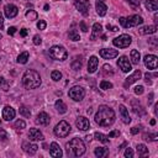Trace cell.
I'll return each instance as SVG.
<instances>
[{"mask_svg": "<svg viewBox=\"0 0 158 158\" xmlns=\"http://www.w3.org/2000/svg\"><path fill=\"white\" fill-rule=\"evenodd\" d=\"M115 118H116L115 111L111 107L106 106V105L99 106V109H98V111L95 114V122L101 127L111 126L115 122Z\"/></svg>", "mask_w": 158, "mask_h": 158, "instance_id": "obj_1", "label": "cell"}, {"mask_svg": "<svg viewBox=\"0 0 158 158\" xmlns=\"http://www.w3.org/2000/svg\"><path fill=\"white\" fill-rule=\"evenodd\" d=\"M41 77L33 69H27L22 75V84L26 89H36L41 85Z\"/></svg>", "mask_w": 158, "mask_h": 158, "instance_id": "obj_2", "label": "cell"}, {"mask_svg": "<svg viewBox=\"0 0 158 158\" xmlns=\"http://www.w3.org/2000/svg\"><path fill=\"white\" fill-rule=\"evenodd\" d=\"M67 152L70 156L80 157V156H83L85 153V144H84V142L80 138L75 137V138L70 139L67 143Z\"/></svg>", "mask_w": 158, "mask_h": 158, "instance_id": "obj_3", "label": "cell"}, {"mask_svg": "<svg viewBox=\"0 0 158 158\" xmlns=\"http://www.w3.org/2000/svg\"><path fill=\"white\" fill-rule=\"evenodd\" d=\"M120 23L122 27L125 28H128V27H135V26H138L143 22V19L138 15H132V16H128L127 19L126 17H120Z\"/></svg>", "mask_w": 158, "mask_h": 158, "instance_id": "obj_4", "label": "cell"}, {"mask_svg": "<svg viewBox=\"0 0 158 158\" xmlns=\"http://www.w3.org/2000/svg\"><path fill=\"white\" fill-rule=\"evenodd\" d=\"M49 56L56 60H65L68 57V52L62 46H52L49 48Z\"/></svg>", "mask_w": 158, "mask_h": 158, "instance_id": "obj_5", "label": "cell"}, {"mask_svg": "<svg viewBox=\"0 0 158 158\" xmlns=\"http://www.w3.org/2000/svg\"><path fill=\"white\" fill-rule=\"evenodd\" d=\"M70 125L67 122V121H64V120H62V121H59L57 125H56V127H54V135L57 136V137H67L68 135H69V132H70Z\"/></svg>", "mask_w": 158, "mask_h": 158, "instance_id": "obj_6", "label": "cell"}, {"mask_svg": "<svg viewBox=\"0 0 158 158\" xmlns=\"http://www.w3.org/2000/svg\"><path fill=\"white\" fill-rule=\"evenodd\" d=\"M131 42H132V37L130 35H126V33L120 35L118 37L112 40L114 46H116L118 48H126V47H128L131 44Z\"/></svg>", "mask_w": 158, "mask_h": 158, "instance_id": "obj_7", "label": "cell"}, {"mask_svg": "<svg viewBox=\"0 0 158 158\" xmlns=\"http://www.w3.org/2000/svg\"><path fill=\"white\" fill-rule=\"evenodd\" d=\"M68 95H69V98L73 99L74 101H80V100H83V98L85 96V90H84V88H81V86H79V85H74L73 88L69 89Z\"/></svg>", "mask_w": 158, "mask_h": 158, "instance_id": "obj_8", "label": "cell"}, {"mask_svg": "<svg viewBox=\"0 0 158 158\" xmlns=\"http://www.w3.org/2000/svg\"><path fill=\"white\" fill-rule=\"evenodd\" d=\"M74 6L77 7V10L81 14V15H84V16H86L88 15V12H89V7H90V2H89V0H81V1H75L74 2Z\"/></svg>", "mask_w": 158, "mask_h": 158, "instance_id": "obj_9", "label": "cell"}, {"mask_svg": "<svg viewBox=\"0 0 158 158\" xmlns=\"http://www.w3.org/2000/svg\"><path fill=\"white\" fill-rule=\"evenodd\" d=\"M117 65H118V68H120L123 73H128V72L131 70V63H130V60H128V58H127L126 56H121V57L118 58Z\"/></svg>", "mask_w": 158, "mask_h": 158, "instance_id": "obj_10", "label": "cell"}, {"mask_svg": "<svg viewBox=\"0 0 158 158\" xmlns=\"http://www.w3.org/2000/svg\"><path fill=\"white\" fill-rule=\"evenodd\" d=\"M143 60H144V65L148 69H156L157 68V62H158L157 56H154V54H147Z\"/></svg>", "mask_w": 158, "mask_h": 158, "instance_id": "obj_11", "label": "cell"}, {"mask_svg": "<svg viewBox=\"0 0 158 158\" xmlns=\"http://www.w3.org/2000/svg\"><path fill=\"white\" fill-rule=\"evenodd\" d=\"M100 56L104 59H112V58H115V57L118 56V52H117V49L104 48V49H100Z\"/></svg>", "mask_w": 158, "mask_h": 158, "instance_id": "obj_12", "label": "cell"}, {"mask_svg": "<svg viewBox=\"0 0 158 158\" xmlns=\"http://www.w3.org/2000/svg\"><path fill=\"white\" fill-rule=\"evenodd\" d=\"M75 125H77V127H78L79 130H81V131H86V130L90 128V122H89V120H88L86 117H84V116H79V117L77 118V121H75Z\"/></svg>", "mask_w": 158, "mask_h": 158, "instance_id": "obj_13", "label": "cell"}, {"mask_svg": "<svg viewBox=\"0 0 158 158\" xmlns=\"http://www.w3.org/2000/svg\"><path fill=\"white\" fill-rule=\"evenodd\" d=\"M49 154L53 157V158H60L63 156V152L59 147V144L57 142H52L51 146H49Z\"/></svg>", "mask_w": 158, "mask_h": 158, "instance_id": "obj_14", "label": "cell"}, {"mask_svg": "<svg viewBox=\"0 0 158 158\" xmlns=\"http://www.w3.org/2000/svg\"><path fill=\"white\" fill-rule=\"evenodd\" d=\"M4 12H5V16H6L7 19H12V17H15V16L17 15L19 9H17V6H15L14 4H7V5L5 6V9H4Z\"/></svg>", "mask_w": 158, "mask_h": 158, "instance_id": "obj_15", "label": "cell"}, {"mask_svg": "<svg viewBox=\"0 0 158 158\" xmlns=\"http://www.w3.org/2000/svg\"><path fill=\"white\" fill-rule=\"evenodd\" d=\"M28 138H30V141L36 142V141H43L44 137L38 128H31L28 132Z\"/></svg>", "mask_w": 158, "mask_h": 158, "instance_id": "obj_16", "label": "cell"}, {"mask_svg": "<svg viewBox=\"0 0 158 158\" xmlns=\"http://www.w3.org/2000/svg\"><path fill=\"white\" fill-rule=\"evenodd\" d=\"M15 115H16V111L11 107V106H5L4 109H2V118L4 120H6V121H11L14 117H15Z\"/></svg>", "mask_w": 158, "mask_h": 158, "instance_id": "obj_17", "label": "cell"}, {"mask_svg": "<svg viewBox=\"0 0 158 158\" xmlns=\"http://www.w3.org/2000/svg\"><path fill=\"white\" fill-rule=\"evenodd\" d=\"M141 70L139 69H137L136 72H133L128 78H126V81H125V88H127V86H130L131 84H133V83H136L139 78H141Z\"/></svg>", "mask_w": 158, "mask_h": 158, "instance_id": "obj_18", "label": "cell"}, {"mask_svg": "<svg viewBox=\"0 0 158 158\" xmlns=\"http://www.w3.org/2000/svg\"><path fill=\"white\" fill-rule=\"evenodd\" d=\"M98 65H99V60L95 56H91L89 58V62H88V72L89 73H95L96 69H98Z\"/></svg>", "mask_w": 158, "mask_h": 158, "instance_id": "obj_19", "label": "cell"}, {"mask_svg": "<svg viewBox=\"0 0 158 158\" xmlns=\"http://www.w3.org/2000/svg\"><path fill=\"white\" fill-rule=\"evenodd\" d=\"M49 121H51V118H49V116H48V114L47 112H40L38 115H37V118H36V122L37 123H40V125H43V126H47L48 123H49Z\"/></svg>", "mask_w": 158, "mask_h": 158, "instance_id": "obj_20", "label": "cell"}, {"mask_svg": "<svg viewBox=\"0 0 158 158\" xmlns=\"http://www.w3.org/2000/svg\"><path fill=\"white\" fill-rule=\"evenodd\" d=\"M22 148H23V151L27 153V154H35L36 152H37V149H38V146L37 144H35V143H28V142H23V144H22Z\"/></svg>", "mask_w": 158, "mask_h": 158, "instance_id": "obj_21", "label": "cell"}, {"mask_svg": "<svg viewBox=\"0 0 158 158\" xmlns=\"http://www.w3.org/2000/svg\"><path fill=\"white\" fill-rule=\"evenodd\" d=\"M118 110H120V115H121V118H122L123 123H130L131 122V117L128 115V110L126 109V106L120 105L118 106Z\"/></svg>", "mask_w": 158, "mask_h": 158, "instance_id": "obj_22", "label": "cell"}, {"mask_svg": "<svg viewBox=\"0 0 158 158\" xmlns=\"http://www.w3.org/2000/svg\"><path fill=\"white\" fill-rule=\"evenodd\" d=\"M95 7H96V12H98V15H99V16H105V15H106L107 6L102 2V0H96Z\"/></svg>", "mask_w": 158, "mask_h": 158, "instance_id": "obj_23", "label": "cell"}, {"mask_svg": "<svg viewBox=\"0 0 158 158\" xmlns=\"http://www.w3.org/2000/svg\"><path fill=\"white\" fill-rule=\"evenodd\" d=\"M101 31H102V26L100 25V23H94L93 25V31H91V36H90V40L91 41H94L96 37H99L100 36V33H101Z\"/></svg>", "mask_w": 158, "mask_h": 158, "instance_id": "obj_24", "label": "cell"}, {"mask_svg": "<svg viewBox=\"0 0 158 158\" xmlns=\"http://www.w3.org/2000/svg\"><path fill=\"white\" fill-rule=\"evenodd\" d=\"M156 31H157V26H154V25L144 26V27H142V28L139 30V32H141L142 35H152V33H156Z\"/></svg>", "mask_w": 158, "mask_h": 158, "instance_id": "obj_25", "label": "cell"}, {"mask_svg": "<svg viewBox=\"0 0 158 158\" xmlns=\"http://www.w3.org/2000/svg\"><path fill=\"white\" fill-rule=\"evenodd\" d=\"M130 57H131V63L132 64H138L139 63V59H141V54L137 49H132L131 53H130Z\"/></svg>", "mask_w": 158, "mask_h": 158, "instance_id": "obj_26", "label": "cell"}, {"mask_svg": "<svg viewBox=\"0 0 158 158\" xmlns=\"http://www.w3.org/2000/svg\"><path fill=\"white\" fill-rule=\"evenodd\" d=\"M54 107L57 109V111H58L59 114H65V112H67V105H65L60 99H58V100L56 101Z\"/></svg>", "mask_w": 158, "mask_h": 158, "instance_id": "obj_27", "label": "cell"}, {"mask_svg": "<svg viewBox=\"0 0 158 158\" xmlns=\"http://www.w3.org/2000/svg\"><path fill=\"white\" fill-rule=\"evenodd\" d=\"M136 151H137V153H138V156L139 157H146V156H148V148L144 146V144H137V147H136Z\"/></svg>", "mask_w": 158, "mask_h": 158, "instance_id": "obj_28", "label": "cell"}, {"mask_svg": "<svg viewBox=\"0 0 158 158\" xmlns=\"http://www.w3.org/2000/svg\"><path fill=\"white\" fill-rule=\"evenodd\" d=\"M146 7L149 11H157V9H158V1L157 0H146Z\"/></svg>", "mask_w": 158, "mask_h": 158, "instance_id": "obj_29", "label": "cell"}, {"mask_svg": "<svg viewBox=\"0 0 158 158\" xmlns=\"http://www.w3.org/2000/svg\"><path fill=\"white\" fill-rule=\"evenodd\" d=\"M27 60H28V52H22L17 56V63L25 64V63H27Z\"/></svg>", "mask_w": 158, "mask_h": 158, "instance_id": "obj_30", "label": "cell"}, {"mask_svg": "<svg viewBox=\"0 0 158 158\" xmlns=\"http://www.w3.org/2000/svg\"><path fill=\"white\" fill-rule=\"evenodd\" d=\"M94 153H95V156L98 158H102V157H105L107 154V149L104 148V147H98V148H95Z\"/></svg>", "mask_w": 158, "mask_h": 158, "instance_id": "obj_31", "label": "cell"}, {"mask_svg": "<svg viewBox=\"0 0 158 158\" xmlns=\"http://www.w3.org/2000/svg\"><path fill=\"white\" fill-rule=\"evenodd\" d=\"M68 36H69V40H72V41H79L80 40V36H79V32L77 31V30H69V32H68Z\"/></svg>", "mask_w": 158, "mask_h": 158, "instance_id": "obj_32", "label": "cell"}, {"mask_svg": "<svg viewBox=\"0 0 158 158\" xmlns=\"http://www.w3.org/2000/svg\"><path fill=\"white\" fill-rule=\"evenodd\" d=\"M95 137H96V139L99 141V142H101V143H104V144H106L107 142H109V137L107 136H105L104 133H101V132H95V135H94Z\"/></svg>", "mask_w": 158, "mask_h": 158, "instance_id": "obj_33", "label": "cell"}, {"mask_svg": "<svg viewBox=\"0 0 158 158\" xmlns=\"http://www.w3.org/2000/svg\"><path fill=\"white\" fill-rule=\"evenodd\" d=\"M19 111H20V115H22L23 117H30V116H31V111H30V109H28L27 106H25V105H21Z\"/></svg>", "mask_w": 158, "mask_h": 158, "instance_id": "obj_34", "label": "cell"}, {"mask_svg": "<svg viewBox=\"0 0 158 158\" xmlns=\"http://www.w3.org/2000/svg\"><path fill=\"white\" fill-rule=\"evenodd\" d=\"M26 19L27 20H31V21H33V20H37V12L35 11V10H28V11H26Z\"/></svg>", "mask_w": 158, "mask_h": 158, "instance_id": "obj_35", "label": "cell"}, {"mask_svg": "<svg viewBox=\"0 0 158 158\" xmlns=\"http://www.w3.org/2000/svg\"><path fill=\"white\" fill-rule=\"evenodd\" d=\"M0 89H2L4 91H7L9 90V83L5 78L0 77Z\"/></svg>", "mask_w": 158, "mask_h": 158, "instance_id": "obj_36", "label": "cell"}, {"mask_svg": "<svg viewBox=\"0 0 158 158\" xmlns=\"http://www.w3.org/2000/svg\"><path fill=\"white\" fill-rule=\"evenodd\" d=\"M51 78H52L54 81H58V80L62 79V73H60L59 70H53V72L51 73Z\"/></svg>", "mask_w": 158, "mask_h": 158, "instance_id": "obj_37", "label": "cell"}, {"mask_svg": "<svg viewBox=\"0 0 158 158\" xmlns=\"http://www.w3.org/2000/svg\"><path fill=\"white\" fill-rule=\"evenodd\" d=\"M111 88H112V84H111L110 81H107V80H101V83H100V89L107 90V89H111Z\"/></svg>", "mask_w": 158, "mask_h": 158, "instance_id": "obj_38", "label": "cell"}, {"mask_svg": "<svg viewBox=\"0 0 158 158\" xmlns=\"http://www.w3.org/2000/svg\"><path fill=\"white\" fill-rule=\"evenodd\" d=\"M15 128H19V130H22V128H25L26 127V122L23 121V120H17L16 122H15Z\"/></svg>", "mask_w": 158, "mask_h": 158, "instance_id": "obj_39", "label": "cell"}, {"mask_svg": "<svg viewBox=\"0 0 158 158\" xmlns=\"http://www.w3.org/2000/svg\"><path fill=\"white\" fill-rule=\"evenodd\" d=\"M80 68H81V60H74V62L72 63V69L78 70V69H80Z\"/></svg>", "mask_w": 158, "mask_h": 158, "instance_id": "obj_40", "label": "cell"}, {"mask_svg": "<svg viewBox=\"0 0 158 158\" xmlns=\"http://www.w3.org/2000/svg\"><path fill=\"white\" fill-rule=\"evenodd\" d=\"M7 139V133L4 128H0V141H6Z\"/></svg>", "mask_w": 158, "mask_h": 158, "instance_id": "obj_41", "label": "cell"}, {"mask_svg": "<svg viewBox=\"0 0 158 158\" xmlns=\"http://www.w3.org/2000/svg\"><path fill=\"white\" fill-rule=\"evenodd\" d=\"M125 157L126 158H132L133 157V151H132V148H126V151H125Z\"/></svg>", "mask_w": 158, "mask_h": 158, "instance_id": "obj_42", "label": "cell"}, {"mask_svg": "<svg viewBox=\"0 0 158 158\" xmlns=\"http://www.w3.org/2000/svg\"><path fill=\"white\" fill-rule=\"evenodd\" d=\"M46 21H43V20H40L38 22H37V28L38 30H44L46 28Z\"/></svg>", "mask_w": 158, "mask_h": 158, "instance_id": "obj_43", "label": "cell"}, {"mask_svg": "<svg viewBox=\"0 0 158 158\" xmlns=\"http://www.w3.org/2000/svg\"><path fill=\"white\" fill-rule=\"evenodd\" d=\"M41 42H42V38H41L38 35H35V36H33V44L38 46V44H41Z\"/></svg>", "mask_w": 158, "mask_h": 158, "instance_id": "obj_44", "label": "cell"}, {"mask_svg": "<svg viewBox=\"0 0 158 158\" xmlns=\"http://www.w3.org/2000/svg\"><path fill=\"white\" fill-rule=\"evenodd\" d=\"M135 94H136V95H141V94H143V86H142V85L136 86V88H135Z\"/></svg>", "mask_w": 158, "mask_h": 158, "instance_id": "obj_45", "label": "cell"}, {"mask_svg": "<svg viewBox=\"0 0 158 158\" xmlns=\"http://www.w3.org/2000/svg\"><path fill=\"white\" fill-rule=\"evenodd\" d=\"M118 136H120V131H118V130H114V131H111V132L109 133L107 137H118Z\"/></svg>", "mask_w": 158, "mask_h": 158, "instance_id": "obj_46", "label": "cell"}, {"mask_svg": "<svg viewBox=\"0 0 158 158\" xmlns=\"http://www.w3.org/2000/svg\"><path fill=\"white\" fill-rule=\"evenodd\" d=\"M79 26H80V28H81L83 32H88V27H86V25H85L84 21H81V22L79 23Z\"/></svg>", "mask_w": 158, "mask_h": 158, "instance_id": "obj_47", "label": "cell"}, {"mask_svg": "<svg viewBox=\"0 0 158 158\" xmlns=\"http://www.w3.org/2000/svg\"><path fill=\"white\" fill-rule=\"evenodd\" d=\"M151 77H152V75H151L149 73H146V74H144V80H146L147 84H151V83H152V81H151Z\"/></svg>", "mask_w": 158, "mask_h": 158, "instance_id": "obj_48", "label": "cell"}, {"mask_svg": "<svg viewBox=\"0 0 158 158\" xmlns=\"http://www.w3.org/2000/svg\"><path fill=\"white\" fill-rule=\"evenodd\" d=\"M106 28H107V30H111L112 32H116V31H118V27H116V26H111V25H109V23H107Z\"/></svg>", "mask_w": 158, "mask_h": 158, "instance_id": "obj_49", "label": "cell"}, {"mask_svg": "<svg viewBox=\"0 0 158 158\" xmlns=\"http://www.w3.org/2000/svg\"><path fill=\"white\" fill-rule=\"evenodd\" d=\"M15 32H16V27H14V26H11V27H9V30H7V33L9 35H15Z\"/></svg>", "mask_w": 158, "mask_h": 158, "instance_id": "obj_50", "label": "cell"}, {"mask_svg": "<svg viewBox=\"0 0 158 158\" xmlns=\"http://www.w3.org/2000/svg\"><path fill=\"white\" fill-rule=\"evenodd\" d=\"M102 68H104V70H105V72H110V73H112V67H111V65H109V64H105Z\"/></svg>", "mask_w": 158, "mask_h": 158, "instance_id": "obj_51", "label": "cell"}, {"mask_svg": "<svg viewBox=\"0 0 158 158\" xmlns=\"http://www.w3.org/2000/svg\"><path fill=\"white\" fill-rule=\"evenodd\" d=\"M128 2H131L133 6H139V0H128Z\"/></svg>", "mask_w": 158, "mask_h": 158, "instance_id": "obj_52", "label": "cell"}, {"mask_svg": "<svg viewBox=\"0 0 158 158\" xmlns=\"http://www.w3.org/2000/svg\"><path fill=\"white\" fill-rule=\"evenodd\" d=\"M138 132H139V128H138V127H132V128H131V133H132V135H136V133H138Z\"/></svg>", "mask_w": 158, "mask_h": 158, "instance_id": "obj_53", "label": "cell"}, {"mask_svg": "<svg viewBox=\"0 0 158 158\" xmlns=\"http://www.w3.org/2000/svg\"><path fill=\"white\" fill-rule=\"evenodd\" d=\"M20 35H21L22 37H25V36L27 35V30H26V28H21V31H20Z\"/></svg>", "mask_w": 158, "mask_h": 158, "instance_id": "obj_54", "label": "cell"}, {"mask_svg": "<svg viewBox=\"0 0 158 158\" xmlns=\"http://www.w3.org/2000/svg\"><path fill=\"white\" fill-rule=\"evenodd\" d=\"M2 28H4V19H2V16L0 14V30H2Z\"/></svg>", "mask_w": 158, "mask_h": 158, "instance_id": "obj_55", "label": "cell"}, {"mask_svg": "<svg viewBox=\"0 0 158 158\" xmlns=\"http://www.w3.org/2000/svg\"><path fill=\"white\" fill-rule=\"evenodd\" d=\"M85 139H86L88 142H90V141L93 139V136H91V135H88V136H85Z\"/></svg>", "mask_w": 158, "mask_h": 158, "instance_id": "obj_56", "label": "cell"}, {"mask_svg": "<svg viewBox=\"0 0 158 158\" xmlns=\"http://www.w3.org/2000/svg\"><path fill=\"white\" fill-rule=\"evenodd\" d=\"M152 98H153V94L151 93V94H149V100H148V104H151V102H152Z\"/></svg>", "mask_w": 158, "mask_h": 158, "instance_id": "obj_57", "label": "cell"}, {"mask_svg": "<svg viewBox=\"0 0 158 158\" xmlns=\"http://www.w3.org/2000/svg\"><path fill=\"white\" fill-rule=\"evenodd\" d=\"M149 123H151V125H152V126H153V125H156V120H154V118H152V120H151V122H149Z\"/></svg>", "mask_w": 158, "mask_h": 158, "instance_id": "obj_58", "label": "cell"}, {"mask_svg": "<svg viewBox=\"0 0 158 158\" xmlns=\"http://www.w3.org/2000/svg\"><path fill=\"white\" fill-rule=\"evenodd\" d=\"M48 9H49V5H48V4H46V5H44V10H46V11H48Z\"/></svg>", "mask_w": 158, "mask_h": 158, "instance_id": "obj_59", "label": "cell"}, {"mask_svg": "<svg viewBox=\"0 0 158 158\" xmlns=\"http://www.w3.org/2000/svg\"><path fill=\"white\" fill-rule=\"evenodd\" d=\"M125 146H126V142H125V143H122V144H121V146H120V147H118V149H122V148H123V147H125Z\"/></svg>", "mask_w": 158, "mask_h": 158, "instance_id": "obj_60", "label": "cell"}, {"mask_svg": "<svg viewBox=\"0 0 158 158\" xmlns=\"http://www.w3.org/2000/svg\"><path fill=\"white\" fill-rule=\"evenodd\" d=\"M0 4H1V0H0Z\"/></svg>", "mask_w": 158, "mask_h": 158, "instance_id": "obj_61", "label": "cell"}]
</instances>
